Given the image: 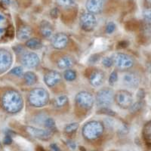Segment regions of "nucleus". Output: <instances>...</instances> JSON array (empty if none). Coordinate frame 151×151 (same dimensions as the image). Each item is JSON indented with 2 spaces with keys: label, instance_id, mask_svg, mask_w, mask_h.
<instances>
[{
  "label": "nucleus",
  "instance_id": "1",
  "mask_svg": "<svg viewBox=\"0 0 151 151\" xmlns=\"http://www.w3.org/2000/svg\"><path fill=\"white\" fill-rule=\"evenodd\" d=\"M24 101L20 93L15 90H9L2 98V106L9 113H17L23 108Z\"/></svg>",
  "mask_w": 151,
  "mask_h": 151
},
{
  "label": "nucleus",
  "instance_id": "2",
  "mask_svg": "<svg viewBox=\"0 0 151 151\" xmlns=\"http://www.w3.org/2000/svg\"><path fill=\"white\" fill-rule=\"evenodd\" d=\"M29 103L35 107H42L48 104L49 101V94L42 88H36L31 90L28 96Z\"/></svg>",
  "mask_w": 151,
  "mask_h": 151
},
{
  "label": "nucleus",
  "instance_id": "3",
  "mask_svg": "<svg viewBox=\"0 0 151 151\" xmlns=\"http://www.w3.org/2000/svg\"><path fill=\"white\" fill-rule=\"evenodd\" d=\"M104 131V126L98 121H91L83 126V134L86 139L93 141L101 137Z\"/></svg>",
  "mask_w": 151,
  "mask_h": 151
},
{
  "label": "nucleus",
  "instance_id": "4",
  "mask_svg": "<svg viewBox=\"0 0 151 151\" xmlns=\"http://www.w3.org/2000/svg\"><path fill=\"white\" fill-rule=\"evenodd\" d=\"M114 99L113 91L110 88H102L97 92L96 104L100 108L108 107Z\"/></svg>",
  "mask_w": 151,
  "mask_h": 151
},
{
  "label": "nucleus",
  "instance_id": "5",
  "mask_svg": "<svg viewBox=\"0 0 151 151\" xmlns=\"http://www.w3.org/2000/svg\"><path fill=\"white\" fill-rule=\"evenodd\" d=\"M113 64L119 70H127L134 66V60L127 54L117 53L113 58Z\"/></svg>",
  "mask_w": 151,
  "mask_h": 151
},
{
  "label": "nucleus",
  "instance_id": "6",
  "mask_svg": "<svg viewBox=\"0 0 151 151\" xmlns=\"http://www.w3.org/2000/svg\"><path fill=\"white\" fill-rule=\"evenodd\" d=\"M116 103L120 108L129 109L133 104V97L129 91L126 90H120L114 95Z\"/></svg>",
  "mask_w": 151,
  "mask_h": 151
},
{
  "label": "nucleus",
  "instance_id": "7",
  "mask_svg": "<svg viewBox=\"0 0 151 151\" xmlns=\"http://www.w3.org/2000/svg\"><path fill=\"white\" fill-rule=\"evenodd\" d=\"M80 26L83 30L91 32L97 26V18L95 15L89 12H84L81 14L79 18Z\"/></svg>",
  "mask_w": 151,
  "mask_h": 151
},
{
  "label": "nucleus",
  "instance_id": "8",
  "mask_svg": "<svg viewBox=\"0 0 151 151\" xmlns=\"http://www.w3.org/2000/svg\"><path fill=\"white\" fill-rule=\"evenodd\" d=\"M76 103L79 107L85 110H90L94 104V98L91 93L88 91H80L75 98Z\"/></svg>",
  "mask_w": 151,
  "mask_h": 151
},
{
  "label": "nucleus",
  "instance_id": "9",
  "mask_svg": "<svg viewBox=\"0 0 151 151\" xmlns=\"http://www.w3.org/2000/svg\"><path fill=\"white\" fill-rule=\"evenodd\" d=\"M26 132L32 137H35L36 139L42 140V141H48L52 137L53 132L48 129H38L32 126H27Z\"/></svg>",
  "mask_w": 151,
  "mask_h": 151
},
{
  "label": "nucleus",
  "instance_id": "10",
  "mask_svg": "<svg viewBox=\"0 0 151 151\" xmlns=\"http://www.w3.org/2000/svg\"><path fill=\"white\" fill-rule=\"evenodd\" d=\"M23 66L27 68H35L40 64V59L35 52H25L21 59Z\"/></svg>",
  "mask_w": 151,
  "mask_h": 151
},
{
  "label": "nucleus",
  "instance_id": "11",
  "mask_svg": "<svg viewBox=\"0 0 151 151\" xmlns=\"http://www.w3.org/2000/svg\"><path fill=\"white\" fill-rule=\"evenodd\" d=\"M13 58L6 49L0 48V73L8 70L12 64Z\"/></svg>",
  "mask_w": 151,
  "mask_h": 151
},
{
  "label": "nucleus",
  "instance_id": "12",
  "mask_svg": "<svg viewBox=\"0 0 151 151\" xmlns=\"http://www.w3.org/2000/svg\"><path fill=\"white\" fill-rule=\"evenodd\" d=\"M69 42V38L67 34L64 33H58L54 35L52 38V45L55 49L61 50L67 47Z\"/></svg>",
  "mask_w": 151,
  "mask_h": 151
},
{
  "label": "nucleus",
  "instance_id": "13",
  "mask_svg": "<svg viewBox=\"0 0 151 151\" xmlns=\"http://www.w3.org/2000/svg\"><path fill=\"white\" fill-rule=\"evenodd\" d=\"M122 80L125 86L132 88H137L141 83V78L139 76L133 72L126 73L122 78Z\"/></svg>",
  "mask_w": 151,
  "mask_h": 151
},
{
  "label": "nucleus",
  "instance_id": "14",
  "mask_svg": "<svg viewBox=\"0 0 151 151\" xmlns=\"http://www.w3.org/2000/svg\"><path fill=\"white\" fill-rule=\"evenodd\" d=\"M105 73L101 70H94L89 75V83L94 87H100L104 84Z\"/></svg>",
  "mask_w": 151,
  "mask_h": 151
},
{
  "label": "nucleus",
  "instance_id": "15",
  "mask_svg": "<svg viewBox=\"0 0 151 151\" xmlns=\"http://www.w3.org/2000/svg\"><path fill=\"white\" fill-rule=\"evenodd\" d=\"M62 79V76L58 71H48L44 76V82L48 87H54L60 83Z\"/></svg>",
  "mask_w": 151,
  "mask_h": 151
},
{
  "label": "nucleus",
  "instance_id": "16",
  "mask_svg": "<svg viewBox=\"0 0 151 151\" xmlns=\"http://www.w3.org/2000/svg\"><path fill=\"white\" fill-rule=\"evenodd\" d=\"M104 5V0H87L86 8L88 12L93 14H96L102 12Z\"/></svg>",
  "mask_w": 151,
  "mask_h": 151
},
{
  "label": "nucleus",
  "instance_id": "17",
  "mask_svg": "<svg viewBox=\"0 0 151 151\" xmlns=\"http://www.w3.org/2000/svg\"><path fill=\"white\" fill-rule=\"evenodd\" d=\"M33 33V30L32 28L27 25H21L20 27L18 28L17 31V38L19 40L21 41H24V40H29Z\"/></svg>",
  "mask_w": 151,
  "mask_h": 151
},
{
  "label": "nucleus",
  "instance_id": "18",
  "mask_svg": "<svg viewBox=\"0 0 151 151\" xmlns=\"http://www.w3.org/2000/svg\"><path fill=\"white\" fill-rule=\"evenodd\" d=\"M73 58L72 57L69 56V55H64V56L60 57V58L57 61V65L59 69L61 70H68L71 68L74 65Z\"/></svg>",
  "mask_w": 151,
  "mask_h": 151
},
{
  "label": "nucleus",
  "instance_id": "19",
  "mask_svg": "<svg viewBox=\"0 0 151 151\" xmlns=\"http://www.w3.org/2000/svg\"><path fill=\"white\" fill-rule=\"evenodd\" d=\"M40 31L43 37L49 38L53 34L54 27L48 21H42L40 24Z\"/></svg>",
  "mask_w": 151,
  "mask_h": 151
},
{
  "label": "nucleus",
  "instance_id": "20",
  "mask_svg": "<svg viewBox=\"0 0 151 151\" xmlns=\"http://www.w3.org/2000/svg\"><path fill=\"white\" fill-rule=\"evenodd\" d=\"M56 4L66 11L74 10L77 7L76 0H56Z\"/></svg>",
  "mask_w": 151,
  "mask_h": 151
},
{
  "label": "nucleus",
  "instance_id": "21",
  "mask_svg": "<svg viewBox=\"0 0 151 151\" xmlns=\"http://www.w3.org/2000/svg\"><path fill=\"white\" fill-rule=\"evenodd\" d=\"M26 46L32 50H39L42 47V42L40 39L30 38L26 42Z\"/></svg>",
  "mask_w": 151,
  "mask_h": 151
},
{
  "label": "nucleus",
  "instance_id": "22",
  "mask_svg": "<svg viewBox=\"0 0 151 151\" xmlns=\"http://www.w3.org/2000/svg\"><path fill=\"white\" fill-rule=\"evenodd\" d=\"M24 79L26 85H27V86H33L37 82V76L33 72L28 71V72L25 73L24 74Z\"/></svg>",
  "mask_w": 151,
  "mask_h": 151
},
{
  "label": "nucleus",
  "instance_id": "23",
  "mask_svg": "<svg viewBox=\"0 0 151 151\" xmlns=\"http://www.w3.org/2000/svg\"><path fill=\"white\" fill-rule=\"evenodd\" d=\"M68 102V98L67 95H60V96L57 97L54 99L53 105L56 108H61L64 106H65Z\"/></svg>",
  "mask_w": 151,
  "mask_h": 151
},
{
  "label": "nucleus",
  "instance_id": "24",
  "mask_svg": "<svg viewBox=\"0 0 151 151\" xmlns=\"http://www.w3.org/2000/svg\"><path fill=\"white\" fill-rule=\"evenodd\" d=\"M79 127V124L78 122H73V123L68 124L64 129V132L67 134H73L78 130Z\"/></svg>",
  "mask_w": 151,
  "mask_h": 151
},
{
  "label": "nucleus",
  "instance_id": "25",
  "mask_svg": "<svg viewBox=\"0 0 151 151\" xmlns=\"http://www.w3.org/2000/svg\"><path fill=\"white\" fill-rule=\"evenodd\" d=\"M64 77L67 81L71 82V81L75 80L76 78V73L74 70H73L68 69V70H66L64 71Z\"/></svg>",
  "mask_w": 151,
  "mask_h": 151
},
{
  "label": "nucleus",
  "instance_id": "26",
  "mask_svg": "<svg viewBox=\"0 0 151 151\" xmlns=\"http://www.w3.org/2000/svg\"><path fill=\"white\" fill-rule=\"evenodd\" d=\"M45 126L47 128V129L51 131L52 132H55L57 130L56 124H55V120L52 118H48L45 121Z\"/></svg>",
  "mask_w": 151,
  "mask_h": 151
},
{
  "label": "nucleus",
  "instance_id": "27",
  "mask_svg": "<svg viewBox=\"0 0 151 151\" xmlns=\"http://www.w3.org/2000/svg\"><path fill=\"white\" fill-rule=\"evenodd\" d=\"M142 101H137L135 103L132 104L131 106L129 108V111L131 113H136L137 112H139L141 109L142 108Z\"/></svg>",
  "mask_w": 151,
  "mask_h": 151
},
{
  "label": "nucleus",
  "instance_id": "28",
  "mask_svg": "<svg viewBox=\"0 0 151 151\" xmlns=\"http://www.w3.org/2000/svg\"><path fill=\"white\" fill-rule=\"evenodd\" d=\"M9 73L11 74L17 76H24V69L21 67H16L12 69V70H11Z\"/></svg>",
  "mask_w": 151,
  "mask_h": 151
},
{
  "label": "nucleus",
  "instance_id": "29",
  "mask_svg": "<svg viewBox=\"0 0 151 151\" xmlns=\"http://www.w3.org/2000/svg\"><path fill=\"white\" fill-rule=\"evenodd\" d=\"M143 17L144 21L151 24V8L146 9L143 12Z\"/></svg>",
  "mask_w": 151,
  "mask_h": 151
},
{
  "label": "nucleus",
  "instance_id": "30",
  "mask_svg": "<svg viewBox=\"0 0 151 151\" xmlns=\"http://www.w3.org/2000/svg\"><path fill=\"white\" fill-rule=\"evenodd\" d=\"M145 132V138L148 143H151V122L147 123L146 129H144Z\"/></svg>",
  "mask_w": 151,
  "mask_h": 151
},
{
  "label": "nucleus",
  "instance_id": "31",
  "mask_svg": "<svg viewBox=\"0 0 151 151\" xmlns=\"http://www.w3.org/2000/svg\"><path fill=\"white\" fill-rule=\"evenodd\" d=\"M117 79H118V74H117V72L116 70L113 71V72L110 73V76H109V84L110 86H113L116 83Z\"/></svg>",
  "mask_w": 151,
  "mask_h": 151
},
{
  "label": "nucleus",
  "instance_id": "32",
  "mask_svg": "<svg viewBox=\"0 0 151 151\" xmlns=\"http://www.w3.org/2000/svg\"><path fill=\"white\" fill-rule=\"evenodd\" d=\"M116 24H114L113 22H109L108 24L106 25V27H105V31H106V33H108V34H111L113 33L116 29Z\"/></svg>",
  "mask_w": 151,
  "mask_h": 151
},
{
  "label": "nucleus",
  "instance_id": "33",
  "mask_svg": "<svg viewBox=\"0 0 151 151\" xmlns=\"http://www.w3.org/2000/svg\"><path fill=\"white\" fill-rule=\"evenodd\" d=\"M102 64L105 67H107V68L112 67L113 65V58H111L110 57H105V58H103V60H102Z\"/></svg>",
  "mask_w": 151,
  "mask_h": 151
},
{
  "label": "nucleus",
  "instance_id": "34",
  "mask_svg": "<svg viewBox=\"0 0 151 151\" xmlns=\"http://www.w3.org/2000/svg\"><path fill=\"white\" fill-rule=\"evenodd\" d=\"M100 113H102V114H105V115H108L110 116H115L116 113L113 110H110L108 107L106 108H101L99 110Z\"/></svg>",
  "mask_w": 151,
  "mask_h": 151
},
{
  "label": "nucleus",
  "instance_id": "35",
  "mask_svg": "<svg viewBox=\"0 0 151 151\" xmlns=\"http://www.w3.org/2000/svg\"><path fill=\"white\" fill-rule=\"evenodd\" d=\"M59 14H60V10H59L58 8H54L51 10L50 12V15H51V17L54 19H56L58 17Z\"/></svg>",
  "mask_w": 151,
  "mask_h": 151
},
{
  "label": "nucleus",
  "instance_id": "36",
  "mask_svg": "<svg viewBox=\"0 0 151 151\" xmlns=\"http://www.w3.org/2000/svg\"><path fill=\"white\" fill-rule=\"evenodd\" d=\"M144 96H145V92H144V89H139L138 91H137V98L138 101H143V100L144 99Z\"/></svg>",
  "mask_w": 151,
  "mask_h": 151
},
{
  "label": "nucleus",
  "instance_id": "37",
  "mask_svg": "<svg viewBox=\"0 0 151 151\" xmlns=\"http://www.w3.org/2000/svg\"><path fill=\"white\" fill-rule=\"evenodd\" d=\"M3 143L5 144V145H9L12 143V135L9 134H5V137H4L3 140Z\"/></svg>",
  "mask_w": 151,
  "mask_h": 151
},
{
  "label": "nucleus",
  "instance_id": "38",
  "mask_svg": "<svg viewBox=\"0 0 151 151\" xmlns=\"http://www.w3.org/2000/svg\"><path fill=\"white\" fill-rule=\"evenodd\" d=\"M67 146L70 148L71 150H75L76 149V144L75 141H72V140H68L67 141Z\"/></svg>",
  "mask_w": 151,
  "mask_h": 151
},
{
  "label": "nucleus",
  "instance_id": "39",
  "mask_svg": "<svg viewBox=\"0 0 151 151\" xmlns=\"http://www.w3.org/2000/svg\"><path fill=\"white\" fill-rule=\"evenodd\" d=\"M4 20H5V17H4L2 14H0V36H2L5 31V28H4L1 25V24H2V23L4 21Z\"/></svg>",
  "mask_w": 151,
  "mask_h": 151
},
{
  "label": "nucleus",
  "instance_id": "40",
  "mask_svg": "<svg viewBox=\"0 0 151 151\" xmlns=\"http://www.w3.org/2000/svg\"><path fill=\"white\" fill-rule=\"evenodd\" d=\"M7 29H8V32H7L8 36H9V37H11V38L14 37V27H13V26L9 27Z\"/></svg>",
  "mask_w": 151,
  "mask_h": 151
},
{
  "label": "nucleus",
  "instance_id": "41",
  "mask_svg": "<svg viewBox=\"0 0 151 151\" xmlns=\"http://www.w3.org/2000/svg\"><path fill=\"white\" fill-rule=\"evenodd\" d=\"M129 45V42L123 40V41H120L118 43V48H125Z\"/></svg>",
  "mask_w": 151,
  "mask_h": 151
},
{
  "label": "nucleus",
  "instance_id": "42",
  "mask_svg": "<svg viewBox=\"0 0 151 151\" xmlns=\"http://www.w3.org/2000/svg\"><path fill=\"white\" fill-rule=\"evenodd\" d=\"M98 60H99V55H92L91 58H90L89 62L90 63H91V64H93V63H95V62L98 61Z\"/></svg>",
  "mask_w": 151,
  "mask_h": 151
},
{
  "label": "nucleus",
  "instance_id": "43",
  "mask_svg": "<svg viewBox=\"0 0 151 151\" xmlns=\"http://www.w3.org/2000/svg\"><path fill=\"white\" fill-rule=\"evenodd\" d=\"M50 147L53 151H60V147L56 144H52L50 145Z\"/></svg>",
  "mask_w": 151,
  "mask_h": 151
},
{
  "label": "nucleus",
  "instance_id": "44",
  "mask_svg": "<svg viewBox=\"0 0 151 151\" xmlns=\"http://www.w3.org/2000/svg\"><path fill=\"white\" fill-rule=\"evenodd\" d=\"M14 49H15V52H17V53H21V52L22 53L23 52H21V51H24V48L21 46L16 47V48H14Z\"/></svg>",
  "mask_w": 151,
  "mask_h": 151
},
{
  "label": "nucleus",
  "instance_id": "45",
  "mask_svg": "<svg viewBox=\"0 0 151 151\" xmlns=\"http://www.w3.org/2000/svg\"><path fill=\"white\" fill-rule=\"evenodd\" d=\"M1 2L3 5H9L10 4V1L9 0H1Z\"/></svg>",
  "mask_w": 151,
  "mask_h": 151
},
{
  "label": "nucleus",
  "instance_id": "46",
  "mask_svg": "<svg viewBox=\"0 0 151 151\" xmlns=\"http://www.w3.org/2000/svg\"><path fill=\"white\" fill-rule=\"evenodd\" d=\"M145 2H146L147 5H148L151 8V0H145Z\"/></svg>",
  "mask_w": 151,
  "mask_h": 151
},
{
  "label": "nucleus",
  "instance_id": "47",
  "mask_svg": "<svg viewBox=\"0 0 151 151\" xmlns=\"http://www.w3.org/2000/svg\"><path fill=\"white\" fill-rule=\"evenodd\" d=\"M36 151H45V150L43 149L42 147H37V148H36Z\"/></svg>",
  "mask_w": 151,
  "mask_h": 151
},
{
  "label": "nucleus",
  "instance_id": "48",
  "mask_svg": "<svg viewBox=\"0 0 151 151\" xmlns=\"http://www.w3.org/2000/svg\"><path fill=\"white\" fill-rule=\"evenodd\" d=\"M79 148H80V150L81 151H82V150H83V151H86V150L84 149V147H79Z\"/></svg>",
  "mask_w": 151,
  "mask_h": 151
},
{
  "label": "nucleus",
  "instance_id": "49",
  "mask_svg": "<svg viewBox=\"0 0 151 151\" xmlns=\"http://www.w3.org/2000/svg\"><path fill=\"white\" fill-rule=\"evenodd\" d=\"M1 147H2V145H1V143H0V149H1Z\"/></svg>",
  "mask_w": 151,
  "mask_h": 151
},
{
  "label": "nucleus",
  "instance_id": "50",
  "mask_svg": "<svg viewBox=\"0 0 151 151\" xmlns=\"http://www.w3.org/2000/svg\"><path fill=\"white\" fill-rule=\"evenodd\" d=\"M91 151H95V150H91Z\"/></svg>",
  "mask_w": 151,
  "mask_h": 151
}]
</instances>
